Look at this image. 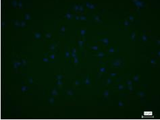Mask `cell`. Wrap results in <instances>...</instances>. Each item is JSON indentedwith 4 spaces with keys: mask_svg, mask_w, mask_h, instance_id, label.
<instances>
[]
</instances>
